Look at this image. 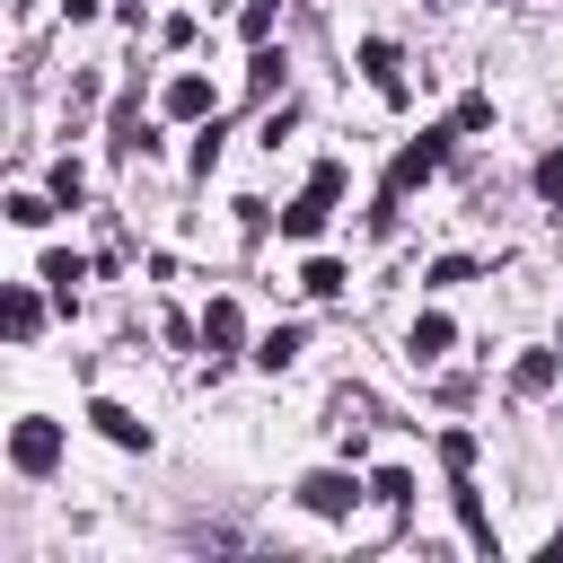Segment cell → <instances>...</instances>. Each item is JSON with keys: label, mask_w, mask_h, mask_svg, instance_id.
<instances>
[{"label": "cell", "mask_w": 563, "mask_h": 563, "mask_svg": "<svg viewBox=\"0 0 563 563\" xmlns=\"http://www.w3.org/2000/svg\"><path fill=\"white\" fill-rule=\"evenodd\" d=\"M325 211H334V194H317V185H308V194L282 211V238H317V229H325Z\"/></svg>", "instance_id": "7"}, {"label": "cell", "mask_w": 563, "mask_h": 563, "mask_svg": "<svg viewBox=\"0 0 563 563\" xmlns=\"http://www.w3.org/2000/svg\"><path fill=\"white\" fill-rule=\"evenodd\" d=\"M35 325H44V299H35V290H26V282H18V290H9V334H18V343H26V334H35Z\"/></svg>", "instance_id": "12"}, {"label": "cell", "mask_w": 563, "mask_h": 563, "mask_svg": "<svg viewBox=\"0 0 563 563\" xmlns=\"http://www.w3.org/2000/svg\"><path fill=\"white\" fill-rule=\"evenodd\" d=\"M308 185H317V194H334V202H343V185H352V176H343V158H317V176H308Z\"/></svg>", "instance_id": "22"}, {"label": "cell", "mask_w": 563, "mask_h": 563, "mask_svg": "<svg viewBox=\"0 0 563 563\" xmlns=\"http://www.w3.org/2000/svg\"><path fill=\"white\" fill-rule=\"evenodd\" d=\"M537 194L563 211V150H554V158H537Z\"/></svg>", "instance_id": "19"}, {"label": "cell", "mask_w": 563, "mask_h": 563, "mask_svg": "<svg viewBox=\"0 0 563 563\" xmlns=\"http://www.w3.org/2000/svg\"><path fill=\"white\" fill-rule=\"evenodd\" d=\"M545 545H554V554H563V528H554V537H545Z\"/></svg>", "instance_id": "24"}, {"label": "cell", "mask_w": 563, "mask_h": 563, "mask_svg": "<svg viewBox=\"0 0 563 563\" xmlns=\"http://www.w3.org/2000/svg\"><path fill=\"white\" fill-rule=\"evenodd\" d=\"M273 9H282V0H246V18H238V26H246V44H264V35H273Z\"/></svg>", "instance_id": "18"}, {"label": "cell", "mask_w": 563, "mask_h": 563, "mask_svg": "<svg viewBox=\"0 0 563 563\" xmlns=\"http://www.w3.org/2000/svg\"><path fill=\"white\" fill-rule=\"evenodd\" d=\"M449 282H475V255H440L431 264V290H449Z\"/></svg>", "instance_id": "17"}, {"label": "cell", "mask_w": 563, "mask_h": 563, "mask_svg": "<svg viewBox=\"0 0 563 563\" xmlns=\"http://www.w3.org/2000/svg\"><path fill=\"white\" fill-rule=\"evenodd\" d=\"M79 194H88V176H79V167L62 158V167H53V202H79Z\"/></svg>", "instance_id": "21"}, {"label": "cell", "mask_w": 563, "mask_h": 563, "mask_svg": "<svg viewBox=\"0 0 563 563\" xmlns=\"http://www.w3.org/2000/svg\"><path fill=\"white\" fill-rule=\"evenodd\" d=\"M361 70H369L387 97H405V79H396V44H387V35H369V44H361Z\"/></svg>", "instance_id": "8"}, {"label": "cell", "mask_w": 563, "mask_h": 563, "mask_svg": "<svg viewBox=\"0 0 563 563\" xmlns=\"http://www.w3.org/2000/svg\"><path fill=\"white\" fill-rule=\"evenodd\" d=\"M299 290H308V299H334V290H343V264H334V255H308V264H299Z\"/></svg>", "instance_id": "10"}, {"label": "cell", "mask_w": 563, "mask_h": 563, "mask_svg": "<svg viewBox=\"0 0 563 563\" xmlns=\"http://www.w3.org/2000/svg\"><path fill=\"white\" fill-rule=\"evenodd\" d=\"M299 361V325H273L264 343H255V369H290Z\"/></svg>", "instance_id": "11"}, {"label": "cell", "mask_w": 563, "mask_h": 563, "mask_svg": "<svg viewBox=\"0 0 563 563\" xmlns=\"http://www.w3.org/2000/svg\"><path fill=\"white\" fill-rule=\"evenodd\" d=\"M449 123H457V132H484V123H493V97H466V106H457Z\"/></svg>", "instance_id": "20"}, {"label": "cell", "mask_w": 563, "mask_h": 563, "mask_svg": "<svg viewBox=\"0 0 563 563\" xmlns=\"http://www.w3.org/2000/svg\"><path fill=\"white\" fill-rule=\"evenodd\" d=\"M449 343H457V325H449L440 308H422V317H413V334H405V352H413V361H440Z\"/></svg>", "instance_id": "6"}, {"label": "cell", "mask_w": 563, "mask_h": 563, "mask_svg": "<svg viewBox=\"0 0 563 563\" xmlns=\"http://www.w3.org/2000/svg\"><path fill=\"white\" fill-rule=\"evenodd\" d=\"M440 457H449V466L466 475V466H475V431H449V440H440Z\"/></svg>", "instance_id": "23"}, {"label": "cell", "mask_w": 563, "mask_h": 563, "mask_svg": "<svg viewBox=\"0 0 563 563\" xmlns=\"http://www.w3.org/2000/svg\"><path fill=\"white\" fill-rule=\"evenodd\" d=\"M554 369H563L554 352H519V369H510V387H519V396H545V387H554Z\"/></svg>", "instance_id": "9"}, {"label": "cell", "mask_w": 563, "mask_h": 563, "mask_svg": "<svg viewBox=\"0 0 563 563\" xmlns=\"http://www.w3.org/2000/svg\"><path fill=\"white\" fill-rule=\"evenodd\" d=\"M9 220H18V229H44V220H53V194H9Z\"/></svg>", "instance_id": "15"}, {"label": "cell", "mask_w": 563, "mask_h": 563, "mask_svg": "<svg viewBox=\"0 0 563 563\" xmlns=\"http://www.w3.org/2000/svg\"><path fill=\"white\" fill-rule=\"evenodd\" d=\"M299 501H308L317 519H352V501H361V484H352V475H334V466H317V475L299 484Z\"/></svg>", "instance_id": "3"}, {"label": "cell", "mask_w": 563, "mask_h": 563, "mask_svg": "<svg viewBox=\"0 0 563 563\" xmlns=\"http://www.w3.org/2000/svg\"><path fill=\"white\" fill-rule=\"evenodd\" d=\"M202 334H211V343H238V334H246V317H238V299H211V317H202Z\"/></svg>", "instance_id": "13"}, {"label": "cell", "mask_w": 563, "mask_h": 563, "mask_svg": "<svg viewBox=\"0 0 563 563\" xmlns=\"http://www.w3.org/2000/svg\"><path fill=\"white\" fill-rule=\"evenodd\" d=\"M9 466H18V475H53V466H62V422L18 413V422H9Z\"/></svg>", "instance_id": "2"}, {"label": "cell", "mask_w": 563, "mask_h": 563, "mask_svg": "<svg viewBox=\"0 0 563 563\" xmlns=\"http://www.w3.org/2000/svg\"><path fill=\"white\" fill-rule=\"evenodd\" d=\"M211 106H220V97H211L202 70H176V79H167V114H176V123H202Z\"/></svg>", "instance_id": "5"}, {"label": "cell", "mask_w": 563, "mask_h": 563, "mask_svg": "<svg viewBox=\"0 0 563 563\" xmlns=\"http://www.w3.org/2000/svg\"><path fill=\"white\" fill-rule=\"evenodd\" d=\"M369 493H378L387 510H405V501H413V475H405V466H378V475H369Z\"/></svg>", "instance_id": "14"}, {"label": "cell", "mask_w": 563, "mask_h": 563, "mask_svg": "<svg viewBox=\"0 0 563 563\" xmlns=\"http://www.w3.org/2000/svg\"><path fill=\"white\" fill-rule=\"evenodd\" d=\"M79 273H88V264H79V255H44V282H53V290H62V299H70V282H79Z\"/></svg>", "instance_id": "16"}, {"label": "cell", "mask_w": 563, "mask_h": 563, "mask_svg": "<svg viewBox=\"0 0 563 563\" xmlns=\"http://www.w3.org/2000/svg\"><path fill=\"white\" fill-rule=\"evenodd\" d=\"M449 141H457V123H431L422 141H405V150H396V167H387V185H378V211H369V229H387V220H396V202H405V194H413V185H422V176L449 158Z\"/></svg>", "instance_id": "1"}, {"label": "cell", "mask_w": 563, "mask_h": 563, "mask_svg": "<svg viewBox=\"0 0 563 563\" xmlns=\"http://www.w3.org/2000/svg\"><path fill=\"white\" fill-rule=\"evenodd\" d=\"M88 422H97L114 449H150V422H141L132 405H114V396H97V405H88Z\"/></svg>", "instance_id": "4"}]
</instances>
